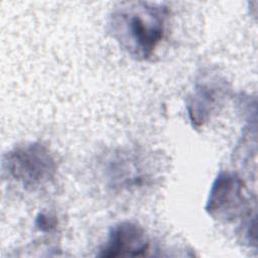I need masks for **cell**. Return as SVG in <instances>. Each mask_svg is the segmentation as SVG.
<instances>
[{
	"label": "cell",
	"mask_w": 258,
	"mask_h": 258,
	"mask_svg": "<svg viewBox=\"0 0 258 258\" xmlns=\"http://www.w3.org/2000/svg\"><path fill=\"white\" fill-rule=\"evenodd\" d=\"M168 14L160 2H123L109 16V33L132 58L146 60L165 35Z\"/></svg>",
	"instance_id": "obj_1"
},
{
	"label": "cell",
	"mask_w": 258,
	"mask_h": 258,
	"mask_svg": "<svg viewBox=\"0 0 258 258\" xmlns=\"http://www.w3.org/2000/svg\"><path fill=\"white\" fill-rule=\"evenodd\" d=\"M2 168L7 176L25 189L35 190L52 181L56 162L47 146L40 142H27L3 155Z\"/></svg>",
	"instance_id": "obj_2"
},
{
	"label": "cell",
	"mask_w": 258,
	"mask_h": 258,
	"mask_svg": "<svg viewBox=\"0 0 258 258\" xmlns=\"http://www.w3.org/2000/svg\"><path fill=\"white\" fill-rule=\"evenodd\" d=\"M244 195L243 180L234 172L220 171L215 178L205 207L206 212L219 221L231 222L250 216Z\"/></svg>",
	"instance_id": "obj_3"
},
{
	"label": "cell",
	"mask_w": 258,
	"mask_h": 258,
	"mask_svg": "<svg viewBox=\"0 0 258 258\" xmlns=\"http://www.w3.org/2000/svg\"><path fill=\"white\" fill-rule=\"evenodd\" d=\"M229 87L225 79L211 71H203L186 100L188 119L194 128L203 127L222 106Z\"/></svg>",
	"instance_id": "obj_4"
},
{
	"label": "cell",
	"mask_w": 258,
	"mask_h": 258,
	"mask_svg": "<svg viewBox=\"0 0 258 258\" xmlns=\"http://www.w3.org/2000/svg\"><path fill=\"white\" fill-rule=\"evenodd\" d=\"M149 249V239L142 226L133 221H122L109 231L99 256L106 258L144 256Z\"/></svg>",
	"instance_id": "obj_5"
},
{
	"label": "cell",
	"mask_w": 258,
	"mask_h": 258,
	"mask_svg": "<svg viewBox=\"0 0 258 258\" xmlns=\"http://www.w3.org/2000/svg\"><path fill=\"white\" fill-rule=\"evenodd\" d=\"M139 159L140 156L135 152L120 151L112 154L106 168L110 185L117 188H128L141 185L143 181H146L150 176L148 171H143L137 164Z\"/></svg>",
	"instance_id": "obj_6"
},
{
	"label": "cell",
	"mask_w": 258,
	"mask_h": 258,
	"mask_svg": "<svg viewBox=\"0 0 258 258\" xmlns=\"http://www.w3.org/2000/svg\"><path fill=\"white\" fill-rule=\"evenodd\" d=\"M57 224V220L54 216L47 213H39L35 220V226L38 230L42 232L52 231Z\"/></svg>",
	"instance_id": "obj_7"
}]
</instances>
